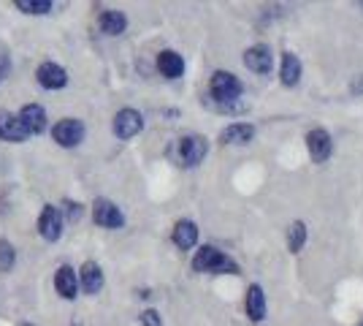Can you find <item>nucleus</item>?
<instances>
[{"label":"nucleus","instance_id":"nucleus-1","mask_svg":"<svg viewBox=\"0 0 363 326\" xmlns=\"http://www.w3.org/2000/svg\"><path fill=\"white\" fill-rule=\"evenodd\" d=\"M193 269L196 272H212V275H236L239 266L233 259H228L223 250L212 248V245H203L193 259Z\"/></svg>","mask_w":363,"mask_h":326},{"label":"nucleus","instance_id":"nucleus-2","mask_svg":"<svg viewBox=\"0 0 363 326\" xmlns=\"http://www.w3.org/2000/svg\"><path fill=\"white\" fill-rule=\"evenodd\" d=\"M209 90H212L214 101L220 104V109H233V101H239V95H242L244 87H242V82L233 77L230 71H214Z\"/></svg>","mask_w":363,"mask_h":326},{"label":"nucleus","instance_id":"nucleus-3","mask_svg":"<svg viewBox=\"0 0 363 326\" xmlns=\"http://www.w3.org/2000/svg\"><path fill=\"white\" fill-rule=\"evenodd\" d=\"M209 153V144L203 136H198V134H190V136H182L177 141V161H179V166L184 169H193L198 166L203 158Z\"/></svg>","mask_w":363,"mask_h":326},{"label":"nucleus","instance_id":"nucleus-4","mask_svg":"<svg viewBox=\"0 0 363 326\" xmlns=\"http://www.w3.org/2000/svg\"><path fill=\"white\" fill-rule=\"evenodd\" d=\"M84 134H87V128H84L82 120H76V117H65V120H60V123L52 128V139L57 141L60 147H76V144H82Z\"/></svg>","mask_w":363,"mask_h":326},{"label":"nucleus","instance_id":"nucleus-5","mask_svg":"<svg viewBox=\"0 0 363 326\" xmlns=\"http://www.w3.org/2000/svg\"><path fill=\"white\" fill-rule=\"evenodd\" d=\"M92 220L104 229H122L125 226V215L120 212V207L108 199H95L92 204Z\"/></svg>","mask_w":363,"mask_h":326},{"label":"nucleus","instance_id":"nucleus-6","mask_svg":"<svg viewBox=\"0 0 363 326\" xmlns=\"http://www.w3.org/2000/svg\"><path fill=\"white\" fill-rule=\"evenodd\" d=\"M141 128H144L141 112H136V109H120L117 112V117H114V134H117V139H133V136L141 134Z\"/></svg>","mask_w":363,"mask_h":326},{"label":"nucleus","instance_id":"nucleus-7","mask_svg":"<svg viewBox=\"0 0 363 326\" xmlns=\"http://www.w3.org/2000/svg\"><path fill=\"white\" fill-rule=\"evenodd\" d=\"M38 234L44 237L46 242H57L62 234V212L57 207H52V204H46L44 210H41V215H38Z\"/></svg>","mask_w":363,"mask_h":326},{"label":"nucleus","instance_id":"nucleus-8","mask_svg":"<svg viewBox=\"0 0 363 326\" xmlns=\"http://www.w3.org/2000/svg\"><path fill=\"white\" fill-rule=\"evenodd\" d=\"M306 150H309V158H312L315 163H325L333 153V141H331V136H328V131H323V128L309 131V134H306Z\"/></svg>","mask_w":363,"mask_h":326},{"label":"nucleus","instance_id":"nucleus-9","mask_svg":"<svg viewBox=\"0 0 363 326\" xmlns=\"http://www.w3.org/2000/svg\"><path fill=\"white\" fill-rule=\"evenodd\" d=\"M35 79H38V85L46 87V90H62L68 85V74H65V68H60L57 63H41L38 71H35Z\"/></svg>","mask_w":363,"mask_h":326},{"label":"nucleus","instance_id":"nucleus-10","mask_svg":"<svg viewBox=\"0 0 363 326\" xmlns=\"http://www.w3.org/2000/svg\"><path fill=\"white\" fill-rule=\"evenodd\" d=\"M244 65L250 68V71H255V74H269L274 68V55L272 49L266 47V44H255V47H250L244 52Z\"/></svg>","mask_w":363,"mask_h":326},{"label":"nucleus","instance_id":"nucleus-11","mask_svg":"<svg viewBox=\"0 0 363 326\" xmlns=\"http://www.w3.org/2000/svg\"><path fill=\"white\" fill-rule=\"evenodd\" d=\"M16 117H19L22 128L28 131V136H38V134L46 131V112H44V107H38V104H28Z\"/></svg>","mask_w":363,"mask_h":326},{"label":"nucleus","instance_id":"nucleus-12","mask_svg":"<svg viewBox=\"0 0 363 326\" xmlns=\"http://www.w3.org/2000/svg\"><path fill=\"white\" fill-rule=\"evenodd\" d=\"M79 286L84 288V294H98L104 288V272L95 261H84L82 269H79Z\"/></svg>","mask_w":363,"mask_h":326},{"label":"nucleus","instance_id":"nucleus-13","mask_svg":"<svg viewBox=\"0 0 363 326\" xmlns=\"http://www.w3.org/2000/svg\"><path fill=\"white\" fill-rule=\"evenodd\" d=\"M157 71L166 79H179L182 74H184V60H182L179 52L163 49V52L157 55Z\"/></svg>","mask_w":363,"mask_h":326},{"label":"nucleus","instance_id":"nucleus-14","mask_svg":"<svg viewBox=\"0 0 363 326\" xmlns=\"http://www.w3.org/2000/svg\"><path fill=\"white\" fill-rule=\"evenodd\" d=\"M0 139L3 141H25L28 131L22 128L19 117L11 112H0Z\"/></svg>","mask_w":363,"mask_h":326},{"label":"nucleus","instance_id":"nucleus-15","mask_svg":"<svg viewBox=\"0 0 363 326\" xmlns=\"http://www.w3.org/2000/svg\"><path fill=\"white\" fill-rule=\"evenodd\" d=\"M244 308H247V315H250L252 321H263V318H266V294H263V288H260L257 283H252V286L247 288Z\"/></svg>","mask_w":363,"mask_h":326},{"label":"nucleus","instance_id":"nucleus-16","mask_svg":"<svg viewBox=\"0 0 363 326\" xmlns=\"http://www.w3.org/2000/svg\"><path fill=\"white\" fill-rule=\"evenodd\" d=\"M55 288H57V294H60L62 299H76L79 278H76V272L68 264L57 269V275H55Z\"/></svg>","mask_w":363,"mask_h":326},{"label":"nucleus","instance_id":"nucleus-17","mask_svg":"<svg viewBox=\"0 0 363 326\" xmlns=\"http://www.w3.org/2000/svg\"><path fill=\"white\" fill-rule=\"evenodd\" d=\"M255 136V125L250 123H233L223 128V134H220V141L223 144H247V141H252Z\"/></svg>","mask_w":363,"mask_h":326},{"label":"nucleus","instance_id":"nucleus-18","mask_svg":"<svg viewBox=\"0 0 363 326\" xmlns=\"http://www.w3.org/2000/svg\"><path fill=\"white\" fill-rule=\"evenodd\" d=\"M98 28H101V33H106V36H120L128 28V16L122 14V11H117V9H108V11H104V14L98 16Z\"/></svg>","mask_w":363,"mask_h":326},{"label":"nucleus","instance_id":"nucleus-19","mask_svg":"<svg viewBox=\"0 0 363 326\" xmlns=\"http://www.w3.org/2000/svg\"><path fill=\"white\" fill-rule=\"evenodd\" d=\"M198 242V226L193 220H179L174 226V245L179 250H190Z\"/></svg>","mask_w":363,"mask_h":326},{"label":"nucleus","instance_id":"nucleus-20","mask_svg":"<svg viewBox=\"0 0 363 326\" xmlns=\"http://www.w3.org/2000/svg\"><path fill=\"white\" fill-rule=\"evenodd\" d=\"M279 77H282L285 87H296L298 85V79H301V60L293 52L282 55V71H279Z\"/></svg>","mask_w":363,"mask_h":326},{"label":"nucleus","instance_id":"nucleus-21","mask_svg":"<svg viewBox=\"0 0 363 326\" xmlns=\"http://www.w3.org/2000/svg\"><path fill=\"white\" fill-rule=\"evenodd\" d=\"M303 242H306V226H303L301 220H293L288 229V250L290 253H298L303 248Z\"/></svg>","mask_w":363,"mask_h":326},{"label":"nucleus","instance_id":"nucleus-22","mask_svg":"<svg viewBox=\"0 0 363 326\" xmlns=\"http://www.w3.org/2000/svg\"><path fill=\"white\" fill-rule=\"evenodd\" d=\"M16 9L25 14H49L52 3L49 0H16Z\"/></svg>","mask_w":363,"mask_h":326},{"label":"nucleus","instance_id":"nucleus-23","mask_svg":"<svg viewBox=\"0 0 363 326\" xmlns=\"http://www.w3.org/2000/svg\"><path fill=\"white\" fill-rule=\"evenodd\" d=\"M16 261V250L9 239H0V272H11Z\"/></svg>","mask_w":363,"mask_h":326},{"label":"nucleus","instance_id":"nucleus-24","mask_svg":"<svg viewBox=\"0 0 363 326\" xmlns=\"http://www.w3.org/2000/svg\"><path fill=\"white\" fill-rule=\"evenodd\" d=\"M141 324H144V326H163V324H160V315H157L155 310L141 313Z\"/></svg>","mask_w":363,"mask_h":326},{"label":"nucleus","instance_id":"nucleus-25","mask_svg":"<svg viewBox=\"0 0 363 326\" xmlns=\"http://www.w3.org/2000/svg\"><path fill=\"white\" fill-rule=\"evenodd\" d=\"M9 71H11V60H9L6 52H0V79L9 77Z\"/></svg>","mask_w":363,"mask_h":326},{"label":"nucleus","instance_id":"nucleus-26","mask_svg":"<svg viewBox=\"0 0 363 326\" xmlns=\"http://www.w3.org/2000/svg\"><path fill=\"white\" fill-rule=\"evenodd\" d=\"M65 210H68V217H71V220H79V215H82V207L76 202H65Z\"/></svg>","mask_w":363,"mask_h":326},{"label":"nucleus","instance_id":"nucleus-27","mask_svg":"<svg viewBox=\"0 0 363 326\" xmlns=\"http://www.w3.org/2000/svg\"><path fill=\"white\" fill-rule=\"evenodd\" d=\"M350 93H352V95H363V74H361V77L352 79V85H350Z\"/></svg>","mask_w":363,"mask_h":326},{"label":"nucleus","instance_id":"nucleus-28","mask_svg":"<svg viewBox=\"0 0 363 326\" xmlns=\"http://www.w3.org/2000/svg\"><path fill=\"white\" fill-rule=\"evenodd\" d=\"M358 326H363V321H361V324H358Z\"/></svg>","mask_w":363,"mask_h":326}]
</instances>
